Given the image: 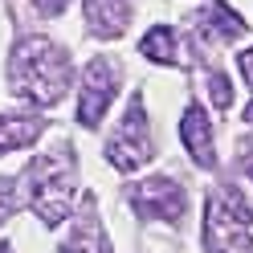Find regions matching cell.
Returning a JSON list of instances; mask_svg holds the SVG:
<instances>
[{"instance_id":"obj_17","label":"cell","mask_w":253,"mask_h":253,"mask_svg":"<svg viewBox=\"0 0 253 253\" xmlns=\"http://www.w3.org/2000/svg\"><path fill=\"white\" fill-rule=\"evenodd\" d=\"M241 164H245V171H249V180H253V139L241 147Z\"/></svg>"},{"instance_id":"obj_1","label":"cell","mask_w":253,"mask_h":253,"mask_svg":"<svg viewBox=\"0 0 253 253\" xmlns=\"http://www.w3.org/2000/svg\"><path fill=\"white\" fill-rule=\"evenodd\" d=\"M74 82L70 53L49 37H21L8 57V86L17 98L33 106H53Z\"/></svg>"},{"instance_id":"obj_3","label":"cell","mask_w":253,"mask_h":253,"mask_svg":"<svg viewBox=\"0 0 253 253\" xmlns=\"http://www.w3.org/2000/svg\"><path fill=\"white\" fill-rule=\"evenodd\" d=\"M204 249L209 253L253 249V212L237 188H216L204 204Z\"/></svg>"},{"instance_id":"obj_12","label":"cell","mask_w":253,"mask_h":253,"mask_svg":"<svg viewBox=\"0 0 253 253\" xmlns=\"http://www.w3.org/2000/svg\"><path fill=\"white\" fill-rule=\"evenodd\" d=\"M61 253H110V249H106L102 229L94 225V220H82V225H74V233H70V241L61 245Z\"/></svg>"},{"instance_id":"obj_9","label":"cell","mask_w":253,"mask_h":253,"mask_svg":"<svg viewBox=\"0 0 253 253\" xmlns=\"http://www.w3.org/2000/svg\"><path fill=\"white\" fill-rule=\"evenodd\" d=\"M86 25L94 37H123L131 25V4L126 0H86Z\"/></svg>"},{"instance_id":"obj_11","label":"cell","mask_w":253,"mask_h":253,"mask_svg":"<svg viewBox=\"0 0 253 253\" xmlns=\"http://www.w3.org/2000/svg\"><path fill=\"white\" fill-rule=\"evenodd\" d=\"M139 53L147 61H160V66H176V33L164 29V25H155L151 33L139 41Z\"/></svg>"},{"instance_id":"obj_15","label":"cell","mask_w":253,"mask_h":253,"mask_svg":"<svg viewBox=\"0 0 253 253\" xmlns=\"http://www.w3.org/2000/svg\"><path fill=\"white\" fill-rule=\"evenodd\" d=\"M70 0H33V8L41 12V17H57V12H66Z\"/></svg>"},{"instance_id":"obj_10","label":"cell","mask_w":253,"mask_h":253,"mask_svg":"<svg viewBox=\"0 0 253 253\" xmlns=\"http://www.w3.org/2000/svg\"><path fill=\"white\" fill-rule=\"evenodd\" d=\"M45 131V123L37 115H0V155L33 147Z\"/></svg>"},{"instance_id":"obj_13","label":"cell","mask_w":253,"mask_h":253,"mask_svg":"<svg viewBox=\"0 0 253 253\" xmlns=\"http://www.w3.org/2000/svg\"><path fill=\"white\" fill-rule=\"evenodd\" d=\"M209 90H212V102H216L220 110L233 106V86H229L225 74H209Z\"/></svg>"},{"instance_id":"obj_7","label":"cell","mask_w":253,"mask_h":253,"mask_svg":"<svg viewBox=\"0 0 253 253\" xmlns=\"http://www.w3.org/2000/svg\"><path fill=\"white\" fill-rule=\"evenodd\" d=\"M180 139L188 155L200 164V168H212L216 164V147H212V126H209V115H204V106H188L184 119H180Z\"/></svg>"},{"instance_id":"obj_8","label":"cell","mask_w":253,"mask_h":253,"mask_svg":"<svg viewBox=\"0 0 253 253\" xmlns=\"http://www.w3.org/2000/svg\"><path fill=\"white\" fill-rule=\"evenodd\" d=\"M241 33H245V21L237 17L225 0H212V4L196 17V37L209 41V45H216V41H237Z\"/></svg>"},{"instance_id":"obj_5","label":"cell","mask_w":253,"mask_h":253,"mask_svg":"<svg viewBox=\"0 0 253 253\" xmlns=\"http://www.w3.org/2000/svg\"><path fill=\"white\" fill-rule=\"evenodd\" d=\"M115 90H119V66L115 57H94L86 74H82V94H78V123L82 126H98L102 115L115 102Z\"/></svg>"},{"instance_id":"obj_6","label":"cell","mask_w":253,"mask_h":253,"mask_svg":"<svg viewBox=\"0 0 253 253\" xmlns=\"http://www.w3.org/2000/svg\"><path fill=\"white\" fill-rule=\"evenodd\" d=\"M131 209L143 216V220L176 225V220L184 216V209H188V196H184V188H180L176 180L155 176V180H143V184L131 188Z\"/></svg>"},{"instance_id":"obj_2","label":"cell","mask_w":253,"mask_h":253,"mask_svg":"<svg viewBox=\"0 0 253 253\" xmlns=\"http://www.w3.org/2000/svg\"><path fill=\"white\" fill-rule=\"evenodd\" d=\"M25 188L29 204L41 216V225H61L74 209V188H78V168L70 147H53L49 155H41L25 168Z\"/></svg>"},{"instance_id":"obj_19","label":"cell","mask_w":253,"mask_h":253,"mask_svg":"<svg viewBox=\"0 0 253 253\" xmlns=\"http://www.w3.org/2000/svg\"><path fill=\"white\" fill-rule=\"evenodd\" d=\"M0 253H8V245H0Z\"/></svg>"},{"instance_id":"obj_16","label":"cell","mask_w":253,"mask_h":253,"mask_svg":"<svg viewBox=\"0 0 253 253\" xmlns=\"http://www.w3.org/2000/svg\"><path fill=\"white\" fill-rule=\"evenodd\" d=\"M241 78H245V82L253 86V45H249V49L241 53Z\"/></svg>"},{"instance_id":"obj_18","label":"cell","mask_w":253,"mask_h":253,"mask_svg":"<svg viewBox=\"0 0 253 253\" xmlns=\"http://www.w3.org/2000/svg\"><path fill=\"white\" fill-rule=\"evenodd\" d=\"M245 123H253V102H249V110H245Z\"/></svg>"},{"instance_id":"obj_4","label":"cell","mask_w":253,"mask_h":253,"mask_svg":"<svg viewBox=\"0 0 253 253\" xmlns=\"http://www.w3.org/2000/svg\"><path fill=\"white\" fill-rule=\"evenodd\" d=\"M106 160L119 171H135V168H143L151 160V131H147V110H143V98H139V94L126 102L123 123L115 126V135L106 139Z\"/></svg>"},{"instance_id":"obj_14","label":"cell","mask_w":253,"mask_h":253,"mask_svg":"<svg viewBox=\"0 0 253 253\" xmlns=\"http://www.w3.org/2000/svg\"><path fill=\"white\" fill-rule=\"evenodd\" d=\"M12 212H17V184L0 180V220H8Z\"/></svg>"}]
</instances>
